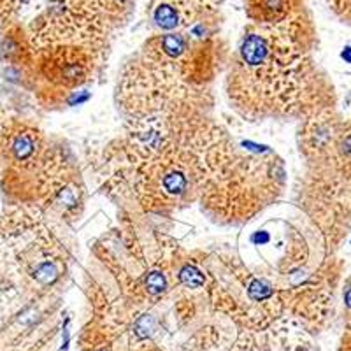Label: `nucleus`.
<instances>
[{
  "label": "nucleus",
  "instance_id": "f257e3e1",
  "mask_svg": "<svg viewBox=\"0 0 351 351\" xmlns=\"http://www.w3.org/2000/svg\"><path fill=\"white\" fill-rule=\"evenodd\" d=\"M343 121L334 111H325L309 116L307 123L304 125L302 152L315 171L330 167L335 141Z\"/></svg>",
  "mask_w": 351,
  "mask_h": 351
},
{
  "label": "nucleus",
  "instance_id": "f03ea898",
  "mask_svg": "<svg viewBox=\"0 0 351 351\" xmlns=\"http://www.w3.org/2000/svg\"><path fill=\"white\" fill-rule=\"evenodd\" d=\"M46 67L48 76L51 74V80L62 84H80L86 76V62L77 51H62Z\"/></svg>",
  "mask_w": 351,
  "mask_h": 351
},
{
  "label": "nucleus",
  "instance_id": "7ed1b4c3",
  "mask_svg": "<svg viewBox=\"0 0 351 351\" xmlns=\"http://www.w3.org/2000/svg\"><path fill=\"white\" fill-rule=\"evenodd\" d=\"M328 169L339 176L341 180L351 184V120H344L341 125Z\"/></svg>",
  "mask_w": 351,
  "mask_h": 351
},
{
  "label": "nucleus",
  "instance_id": "20e7f679",
  "mask_svg": "<svg viewBox=\"0 0 351 351\" xmlns=\"http://www.w3.org/2000/svg\"><path fill=\"white\" fill-rule=\"evenodd\" d=\"M271 44L260 34H250L241 44V60L247 67L263 69L271 60Z\"/></svg>",
  "mask_w": 351,
  "mask_h": 351
},
{
  "label": "nucleus",
  "instance_id": "39448f33",
  "mask_svg": "<svg viewBox=\"0 0 351 351\" xmlns=\"http://www.w3.org/2000/svg\"><path fill=\"white\" fill-rule=\"evenodd\" d=\"M9 152L14 162H28L36 156L37 152V136H34L32 132H23V134H16L14 139L11 141Z\"/></svg>",
  "mask_w": 351,
  "mask_h": 351
},
{
  "label": "nucleus",
  "instance_id": "423d86ee",
  "mask_svg": "<svg viewBox=\"0 0 351 351\" xmlns=\"http://www.w3.org/2000/svg\"><path fill=\"white\" fill-rule=\"evenodd\" d=\"M291 0H255V9L258 18L265 21H283L290 12Z\"/></svg>",
  "mask_w": 351,
  "mask_h": 351
},
{
  "label": "nucleus",
  "instance_id": "0eeeda50",
  "mask_svg": "<svg viewBox=\"0 0 351 351\" xmlns=\"http://www.w3.org/2000/svg\"><path fill=\"white\" fill-rule=\"evenodd\" d=\"M153 18H155V23L158 25V27L167 28V30L176 28L178 23H180V14H178V11L174 9V5L165 4V2L156 5L155 12H153Z\"/></svg>",
  "mask_w": 351,
  "mask_h": 351
},
{
  "label": "nucleus",
  "instance_id": "6e6552de",
  "mask_svg": "<svg viewBox=\"0 0 351 351\" xmlns=\"http://www.w3.org/2000/svg\"><path fill=\"white\" fill-rule=\"evenodd\" d=\"M188 180L186 176L181 171H171L164 176V181H162V188L167 195H180L186 190Z\"/></svg>",
  "mask_w": 351,
  "mask_h": 351
},
{
  "label": "nucleus",
  "instance_id": "1a4fd4ad",
  "mask_svg": "<svg viewBox=\"0 0 351 351\" xmlns=\"http://www.w3.org/2000/svg\"><path fill=\"white\" fill-rule=\"evenodd\" d=\"M162 49L169 56H180L186 49V43L178 34H167L165 37H162Z\"/></svg>",
  "mask_w": 351,
  "mask_h": 351
},
{
  "label": "nucleus",
  "instance_id": "9d476101",
  "mask_svg": "<svg viewBox=\"0 0 351 351\" xmlns=\"http://www.w3.org/2000/svg\"><path fill=\"white\" fill-rule=\"evenodd\" d=\"M21 53H23V46H21L20 40L16 37L12 36V34H5V39L0 46V55L5 56L8 60H14V58H20Z\"/></svg>",
  "mask_w": 351,
  "mask_h": 351
},
{
  "label": "nucleus",
  "instance_id": "9b49d317",
  "mask_svg": "<svg viewBox=\"0 0 351 351\" xmlns=\"http://www.w3.org/2000/svg\"><path fill=\"white\" fill-rule=\"evenodd\" d=\"M180 281L190 288H199L204 285V276L200 274L195 267H192V265H186L184 269H181Z\"/></svg>",
  "mask_w": 351,
  "mask_h": 351
},
{
  "label": "nucleus",
  "instance_id": "f8f14e48",
  "mask_svg": "<svg viewBox=\"0 0 351 351\" xmlns=\"http://www.w3.org/2000/svg\"><path fill=\"white\" fill-rule=\"evenodd\" d=\"M332 9L343 23L351 27V0H332Z\"/></svg>",
  "mask_w": 351,
  "mask_h": 351
},
{
  "label": "nucleus",
  "instance_id": "ddd939ff",
  "mask_svg": "<svg viewBox=\"0 0 351 351\" xmlns=\"http://www.w3.org/2000/svg\"><path fill=\"white\" fill-rule=\"evenodd\" d=\"M146 287H148L149 293H153V295L162 293V291L165 290L164 274H160V272H152V274L148 276V280H146Z\"/></svg>",
  "mask_w": 351,
  "mask_h": 351
},
{
  "label": "nucleus",
  "instance_id": "4468645a",
  "mask_svg": "<svg viewBox=\"0 0 351 351\" xmlns=\"http://www.w3.org/2000/svg\"><path fill=\"white\" fill-rule=\"evenodd\" d=\"M343 307H344V322L351 319V274L343 285Z\"/></svg>",
  "mask_w": 351,
  "mask_h": 351
},
{
  "label": "nucleus",
  "instance_id": "2eb2a0df",
  "mask_svg": "<svg viewBox=\"0 0 351 351\" xmlns=\"http://www.w3.org/2000/svg\"><path fill=\"white\" fill-rule=\"evenodd\" d=\"M36 274L43 283H48V281L55 280L56 278V271L53 269V265H49V263H43V265H39V267L36 269Z\"/></svg>",
  "mask_w": 351,
  "mask_h": 351
},
{
  "label": "nucleus",
  "instance_id": "dca6fc26",
  "mask_svg": "<svg viewBox=\"0 0 351 351\" xmlns=\"http://www.w3.org/2000/svg\"><path fill=\"white\" fill-rule=\"evenodd\" d=\"M250 295L255 300H262L265 299V297L271 295V290H269L262 281H255V283H252V287H250Z\"/></svg>",
  "mask_w": 351,
  "mask_h": 351
},
{
  "label": "nucleus",
  "instance_id": "f3484780",
  "mask_svg": "<svg viewBox=\"0 0 351 351\" xmlns=\"http://www.w3.org/2000/svg\"><path fill=\"white\" fill-rule=\"evenodd\" d=\"M341 351H351V334H350V332H346V335H344V337H343Z\"/></svg>",
  "mask_w": 351,
  "mask_h": 351
},
{
  "label": "nucleus",
  "instance_id": "a211bd4d",
  "mask_svg": "<svg viewBox=\"0 0 351 351\" xmlns=\"http://www.w3.org/2000/svg\"><path fill=\"white\" fill-rule=\"evenodd\" d=\"M341 56H343V60L346 62V64H351V46H346V48H343V53H341Z\"/></svg>",
  "mask_w": 351,
  "mask_h": 351
},
{
  "label": "nucleus",
  "instance_id": "6ab92c4d",
  "mask_svg": "<svg viewBox=\"0 0 351 351\" xmlns=\"http://www.w3.org/2000/svg\"><path fill=\"white\" fill-rule=\"evenodd\" d=\"M4 9H8V8H5V5L0 2V27H2V12H4Z\"/></svg>",
  "mask_w": 351,
  "mask_h": 351
},
{
  "label": "nucleus",
  "instance_id": "aec40b11",
  "mask_svg": "<svg viewBox=\"0 0 351 351\" xmlns=\"http://www.w3.org/2000/svg\"><path fill=\"white\" fill-rule=\"evenodd\" d=\"M346 330L351 334V319H348V322H346Z\"/></svg>",
  "mask_w": 351,
  "mask_h": 351
},
{
  "label": "nucleus",
  "instance_id": "412c9836",
  "mask_svg": "<svg viewBox=\"0 0 351 351\" xmlns=\"http://www.w3.org/2000/svg\"><path fill=\"white\" fill-rule=\"evenodd\" d=\"M99 351H108V350H104V348H102V350H99Z\"/></svg>",
  "mask_w": 351,
  "mask_h": 351
}]
</instances>
